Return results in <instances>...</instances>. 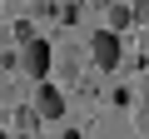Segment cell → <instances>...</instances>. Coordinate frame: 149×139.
<instances>
[{
  "label": "cell",
  "mask_w": 149,
  "mask_h": 139,
  "mask_svg": "<svg viewBox=\"0 0 149 139\" xmlns=\"http://www.w3.org/2000/svg\"><path fill=\"white\" fill-rule=\"evenodd\" d=\"M90 55H95V70H104V75H114V70H119V30H95V40H90Z\"/></svg>",
  "instance_id": "obj_1"
},
{
  "label": "cell",
  "mask_w": 149,
  "mask_h": 139,
  "mask_svg": "<svg viewBox=\"0 0 149 139\" xmlns=\"http://www.w3.org/2000/svg\"><path fill=\"white\" fill-rule=\"evenodd\" d=\"M50 60H55V50H50V40H25V50H20V70H25V75L30 80H45L50 75Z\"/></svg>",
  "instance_id": "obj_2"
},
{
  "label": "cell",
  "mask_w": 149,
  "mask_h": 139,
  "mask_svg": "<svg viewBox=\"0 0 149 139\" xmlns=\"http://www.w3.org/2000/svg\"><path fill=\"white\" fill-rule=\"evenodd\" d=\"M35 114H40V119H60V114H65V95H60L55 85H45V80L35 85Z\"/></svg>",
  "instance_id": "obj_3"
},
{
  "label": "cell",
  "mask_w": 149,
  "mask_h": 139,
  "mask_svg": "<svg viewBox=\"0 0 149 139\" xmlns=\"http://www.w3.org/2000/svg\"><path fill=\"white\" fill-rule=\"evenodd\" d=\"M139 134L149 139V75H144V85H139Z\"/></svg>",
  "instance_id": "obj_4"
},
{
  "label": "cell",
  "mask_w": 149,
  "mask_h": 139,
  "mask_svg": "<svg viewBox=\"0 0 149 139\" xmlns=\"http://www.w3.org/2000/svg\"><path fill=\"white\" fill-rule=\"evenodd\" d=\"M104 15H109V30H124V25L134 20V10H129V5H109Z\"/></svg>",
  "instance_id": "obj_5"
},
{
  "label": "cell",
  "mask_w": 149,
  "mask_h": 139,
  "mask_svg": "<svg viewBox=\"0 0 149 139\" xmlns=\"http://www.w3.org/2000/svg\"><path fill=\"white\" fill-rule=\"evenodd\" d=\"M129 10H134V20H149V0H134Z\"/></svg>",
  "instance_id": "obj_6"
},
{
  "label": "cell",
  "mask_w": 149,
  "mask_h": 139,
  "mask_svg": "<svg viewBox=\"0 0 149 139\" xmlns=\"http://www.w3.org/2000/svg\"><path fill=\"white\" fill-rule=\"evenodd\" d=\"M90 5H100V10H109V5H114V0H90Z\"/></svg>",
  "instance_id": "obj_7"
}]
</instances>
